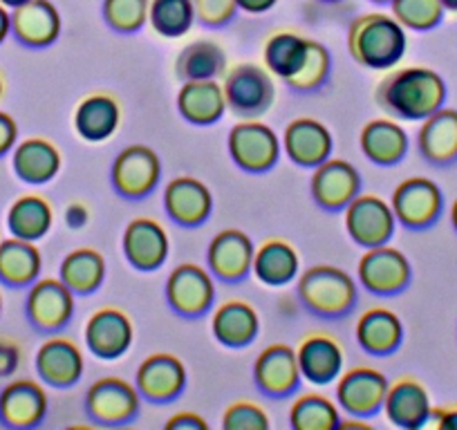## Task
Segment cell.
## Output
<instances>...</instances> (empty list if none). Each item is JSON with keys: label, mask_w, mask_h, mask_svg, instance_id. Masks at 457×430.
Here are the masks:
<instances>
[{"label": "cell", "mask_w": 457, "mask_h": 430, "mask_svg": "<svg viewBox=\"0 0 457 430\" xmlns=\"http://www.w3.org/2000/svg\"><path fill=\"white\" fill-rule=\"evenodd\" d=\"M446 101V83L435 70L403 68L390 72L377 87V103L399 120H426Z\"/></svg>", "instance_id": "6da1fadb"}, {"label": "cell", "mask_w": 457, "mask_h": 430, "mask_svg": "<svg viewBox=\"0 0 457 430\" xmlns=\"http://www.w3.org/2000/svg\"><path fill=\"white\" fill-rule=\"evenodd\" d=\"M408 38L403 25L386 14H366L350 25L348 47L363 68L388 70L402 61Z\"/></svg>", "instance_id": "7a4b0ae2"}, {"label": "cell", "mask_w": 457, "mask_h": 430, "mask_svg": "<svg viewBox=\"0 0 457 430\" xmlns=\"http://www.w3.org/2000/svg\"><path fill=\"white\" fill-rule=\"evenodd\" d=\"M298 296L320 316H341L357 301L353 276L338 267L316 265L298 280Z\"/></svg>", "instance_id": "3957f363"}, {"label": "cell", "mask_w": 457, "mask_h": 430, "mask_svg": "<svg viewBox=\"0 0 457 430\" xmlns=\"http://www.w3.org/2000/svg\"><path fill=\"white\" fill-rule=\"evenodd\" d=\"M224 99L231 112L243 117H258L274 103V81L270 72L252 63L236 65L224 77Z\"/></svg>", "instance_id": "277c9868"}, {"label": "cell", "mask_w": 457, "mask_h": 430, "mask_svg": "<svg viewBox=\"0 0 457 430\" xmlns=\"http://www.w3.org/2000/svg\"><path fill=\"white\" fill-rule=\"evenodd\" d=\"M228 153L240 169L262 173L278 161L280 142L270 126L261 121H240L228 133Z\"/></svg>", "instance_id": "5b68a950"}, {"label": "cell", "mask_w": 457, "mask_h": 430, "mask_svg": "<svg viewBox=\"0 0 457 430\" xmlns=\"http://www.w3.org/2000/svg\"><path fill=\"white\" fill-rule=\"evenodd\" d=\"M395 211L379 195H357L345 209V229L354 243L379 247L393 238Z\"/></svg>", "instance_id": "8992f818"}, {"label": "cell", "mask_w": 457, "mask_h": 430, "mask_svg": "<svg viewBox=\"0 0 457 430\" xmlns=\"http://www.w3.org/2000/svg\"><path fill=\"white\" fill-rule=\"evenodd\" d=\"M72 289L56 278L34 280L29 287L28 301H25V311L34 327L43 332H54L63 327L74 311Z\"/></svg>", "instance_id": "52a82bcc"}, {"label": "cell", "mask_w": 457, "mask_h": 430, "mask_svg": "<svg viewBox=\"0 0 457 430\" xmlns=\"http://www.w3.org/2000/svg\"><path fill=\"white\" fill-rule=\"evenodd\" d=\"M442 191L426 178H411L399 184L393 193V211L402 225L424 229L433 225L442 211Z\"/></svg>", "instance_id": "ba28073f"}, {"label": "cell", "mask_w": 457, "mask_h": 430, "mask_svg": "<svg viewBox=\"0 0 457 430\" xmlns=\"http://www.w3.org/2000/svg\"><path fill=\"white\" fill-rule=\"evenodd\" d=\"M86 408L99 424H124L139 410V390L129 381L105 376L95 381L86 394Z\"/></svg>", "instance_id": "9c48e42d"}, {"label": "cell", "mask_w": 457, "mask_h": 430, "mask_svg": "<svg viewBox=\"0 0 457 430\" xmlns=\"http://www.w3.org/2000/svg\"><path fill=\"white\" fill-rule=\"evenodd\" d=\"M359 280L375 294H397L411 280V262L399 249L368 247L359 260Z\"/></svg>", "instance_id": "30bf717a"}, {"label": "cell", "mask_w": 457, "mask_h": 430, "mask_svg": "<svg viewBox=\"0 0 457 430\" xmlns=\"http://www.w3.org/2000/svg\"><path fill=\"white\" fill-rule=\"evenodd\" d=\"M162 164L148 146H130L121 151L112 166L114 188L126 197H144L160 182Z\"/></svg>", "instance_id": "8fae6325"}, {"label": "cell", "mask_w": 457, "mask_h": 430, "mask_svg": "<svg viewBox=\"0 0 457 430\" xmlns=\"http://www.w3.org/2000/svg\"><path fill=\"white\" fill-rule=\"evenodd\" d=\"M388 393V379L375 368H354L341 376L337 385V399L353 417L375 415L384 406Z\"/></svg>", "instance_id": "7c38bea8"}, {"label": "cell", "mask_w": 457, "mask_h": 430, "mask_svg": "<svg viewBox=\"0 0 457 430\" xmlns=\"http://www.w3.org/2000/svg\"><path fill=\"white\" fill-rule=\"evenodd\" d=\"M166 296L170 307L184 316H200L211 307L215 296V285L211 274L193 262H184L166 283Z\"/></svg>", "instance_id": "4fadbf2b"}, {"label": "cell", "mask_w": 457, "mask_h": 430, "mask_svg": "<svg viewBox=\"0 0 457 430\" xmlns=\"http://www.w3.org/2000/svg\"><path fill=\"white\" fill-rule=\"evenodd\" d=\"M47 412V394L32 379H16L0 390V421L10 428H34Z\"/></svg>", "instance_id": "5bb4252c"}, {"label": "cell", "mask_w": 457, "mask_h": 430, "mask_svg": "<svg viewBox=\"0 0 457 430\" xmlns=\"http://www.w3.org/2000/svg\"><path fill=\"white\" fill-rule=\"evenodd\" d=\"M86 343L99 359H117L133 343V323L121 310L104 307L86 323Z\"/></svg>", "instance_id": "9a60e30c"}, {"label": "cell", "mask_w": 457, "mask_h": 430, "mask_svg": "<svg viewBox=\"0 0 457 430\" xmlns=\"http://www.w3.org/2000/svg\"><path fill=\"white\" fill-rule=\"evenodd\" d=\"M381 408L390 424L406 430L421 428L428 424L430 415H433L428 390L415 379H399L397 384L388 385Z\"/></svg>", "instance_id": "2e32d148"}, {"label": "cell", "mask_w": 457, "mask_h": 430, "mask_svg": "<svg viewBox=\"0 0 457 430\" xmlns=\"http://www.w3.org/2000/svg\"><path fill=\"white\" fill-rule=\"evenodd\" d=\"M361 179L345 160H325L312 175V195L325 209H343L357 197Z\"/></svg>", "instance_id": "e0dca14e"}, {"label": "cell", "mask_w": 457, "mask_h": 430, "mask_svg": "<svg viewBox=\"0 0 457 430\" xmlns=\"http://www.w3.org/2000/svg\"><path fill=\"white\" fill-rule=\"evenodd\" d=\"M253 376H256L258 388L271 397H285V394L294 393L301 381L296 352L283 343L270 345L258 354Z\"/></svg>", "instance_id": "ac0fdd59"}, {"label": "cell", "mask_w": 457, "mask_h": 430, "mask_svg": "<svg viewBox=\"0 0 457 430\" xmlns=\"http://www.w3.org/2000/svg\"><path fill=\"white\" fill-rule=\"evenodd\" d=\"M12 32L23 45L46 47L61 32V16L50 0H28L12 12Z\"/></svg>", "instance_id": "d6986e66"}, {"label": "cell", "mask_w": 457, "mask_h": 430, "mask_svg": "<svg viewBox=\"0 0 457 430\" xmlns=\"http://www.w3.org/2000/svg\"><path fill=\"white\" fill-rule=\"evenodd\" d=\"M37 372L46 384L68 388L83 375V354L72 339L54 336L37 352Z\"/></svg>", "instance_id": "ffe728a7"}, {"label": "cell", "mask_w": 457, "mask_h": 430, "mask_svg": "<svg viewBox=\"0 0 457 430\" xmlns=\"http://www.w3.org/2000/svg\"><path fill=\"white\" fill-rule=\"evenodd\" d=\"M124 252L130 265L137 269H157L169 256V236L160 222L151 218H137L126 227Z\"/></svg>", "instance_id": "44dd1931"}, {"label": "cell", "mask_w": 457, "mask_h": 430, "mask_svg": "<svg viewBox=\"0 0 457 430\" xmlns=\"http://www.w3.org/2000/svg\"><path fill=\"white\" fill-rule=\"evenodd\" d=\"M187 385V370L173 354H151L137 370V390L153 401L175 399Z\"/></svg>", "instance_id": "7402d4cb"}, {"label": "cell", "mask_w": 457, "mask_h": 430, "mask_svg": "<svg viewBox=\"0 0 457 430\" xmlns=\"http://www.w3.org/2000/svg\"><path fill=\"white\" fill-rule=\"evenodd\" d=\"M252 240L243 231L227 229L220 231L209 244V267L218 278L222 280H240L247 276L253 262Z\"/></svg>", "instance_id": "603a6c76"}, {"label": "cell", "mask_w": 457, "mask_h": 430, "mask_svg": "<svg viewBox=\"0 0 457 430\" xmlns=\"http://www.w3.org/2000/svg\"><path fill=\"white\" fill-rule=\"evenodd\" d=\"M283 146L294 164L319 166L332 153V135L320 121L301 117L285 128Z\"/></svg>", "instance_id": "cb8c5ba5"}, {"label": "cell", "mask_w": 457, "mask_h": 430, "mask_svg": "<svg viewBox=\"0 0 457 430\" xmlns=\"http://www.w3.org/2000/svg\"><path fill=\"white\" fill-rule=\"evenodd\" d=\"M164 204L175 222L184 227H195L209 218L213 209V197L200 179L178 178L166 186Z\"/></svg>", "instance_id": "d4e9b609"}, {"label": "cell", "mask_w": 457, "mask_h": 430, "mask_svg": "<svg viewBox=\"0 0 457 430\" xmlns=\"http://www.w3.org/2000/svg\"><path fill=\"white\" fill-rule=\"evenodd\" d=\"M301 376L316 385L332 384L343 370V350L337 339L325 335H312L296 352Z\"/></svg>", "instance_id": "484cf974"}, {"label": "cell", "mask_w": 457, "mask_h": 430, "mask_svg": "<svg viewBox=\"0 0 457 430\" xmlns=\"http://www.w3.org/2000/svg\"><path fill=\"white\" fill-rule=\"evenodd\" d=\"M421 155L433 164H451L457 160V111L439 108L424 120L420 128Z\"/></svg>", "instance_id": "4316f807"}, {"label": "cell", "mask_w": 457, "mask_h": 430, "mask_svg": "<svg viewBox=\"0 0 457 430\" xmlns=\"http://www.w3.org/2000/svg\"><path fill=\"white\" fill-rule=\"evenodd\" d=\"M178 108L191 124L209 126L227 111L224 90L215 79L209 81H187L178 95Z\"/></svg>", "instance_id": "83f0119b"}, {"label": "cell", "mask_w": 457, "mask_h": 430, "mask_svg": "<svg viewBox=\"0 0 457 430\" xmlns=\"http://www.w3.org/2000/svg\"><path fill=\"white\" fill-rule=\"evenodd\" d=\"M43 267L41 252L32 240L12 238L0 243V283L7 287H28L38 278Z\"/></svg>", "instance_id": "f1b7e54d"}, {"label": "cell", "mask_w": 457, "mask_h": 430, "mask_svg": "<svg viewBox=\"0 0 457 430\" xmlns=\"http://www.w3.org/2000/svg\"><path fill=\"white\" fill-rule=\"evenodd\" d=\"M213 336L228 348H243L258 335V314L249 302L228 301L215 310L211 320Z\"/></svg>", "instance_id": "f546056e"}, {"label": "cell", "mask_w": 457, "mask_h": 430, "mask_svg": "<svg viewBox=\"0 0 457 430\" xmlns=\"http://www.w3.org/2000/svg\"><path fill=\"white\" fill-rule=\"evenodd\" d=\"M14 173L28 184H46L54 179L61 169V153L47 139L32 137L14 148Z\"/></svg>", "instance_id": "4dcf8cb0"}, {"label": "cell", "mask_w": 457, "mask_h": 430, "mask_svg": "<svg viewBox=\"0 0 457 430\" xmlns=\"http://www.w3.org/2000/svg\"><path fill=\"white\" fill-rule=\"evenodd\" d=\"M120 103L108 95H92L79 103L74 112V128L86 142H104L120 128Z\"/></svg>", "instance_id": "1f68e13d"}, {"label": "cell", "mask_w": 457, "mask_h": 430, "mask_svg": "<svg viewBox=\"0 0 457 430\" xmlns=\"http://www.w3.org/2000/svg\"><path fill=\"white\" fill-rule=\"evenodd\" d=\"M403 339L402 320L395 311L384 307H372L359 318L357 341L366 352L388 354L399 348Z\"/></svg>", "instance_id": "d6a6232c"}, {"label": "cell", "mask_w": 457, "mask_h": 430, "mask_svg": "<svg viewBox=\"0 0 457 430\" xmlns=\"http://www.w3.org/2000/svg\"><path fill=\"white\" fill-rule=\"evenodd\" d=\"M361 148L368 160L381 166H393L406 155L408 135L397 121L377 120L361 130Z\"/></svg>", "instance_id": "836d02e7"}, {"label": "cell", "mask_w": 457, "mask_h": 430, "mask_svg": "<svg viewBox=\"0 0 457 430\" xmlns=\"http://www.w3.org/2000/svg\"><path fill=\"white\" fill-rule=\"evenodd\" d=\"M298 265H301V260H298V253L292 244L285 243V240H270L253 253L252 269L258 276V280L271 285V287H280V285H287L289 280L296 278Z\"/></svg>", "instance_id": "e575fe53"}, {"label": "cell", "mask_w": 457, "mask_h": 430, "mask_svg": "<svg viewBox=\"0 0 457 430\" xmlns=\"http://www.w3.org/2000/svg\"><path fill=\"white\" fill-rule=\"evenodd\" d=\"M54 213L46 197L41 195H23L14 200V204L7 211V227L10 234L23 240H41L50 231Z\"/></svg>", "instance_id": "d590c367"}, {"label": "cell", "mask_w": 457, "mask_h": 430, "mask_svg": "<svg viewBox=\"0 0 457 430\" xmlns=\"http://www.w3.org/2000/svg\"><path fill=\"white\" fill-rule=\"evenodd\" d=\"M105 262L95 249H74L61 262V280L77 294H90L104 283Z\"/></svg>", "instance_id": "8d00e7d4"}, {"label": "cell", "mask_w": 457, "mask_h": 430, "mask_svg": "<svg viewBox=\"0 0 457 430\" xmlns=\"http://www.w3.org/2000/svg\"><path fill=\"white\" fill-rule=\"evenodd\" d=\"M227 68V59L218 43L195 41L182 50L178 59V74L184 81H209L218 79Z\"/></svg>", "instance_id": "74e56055"}, {"label": "cell", "mask_w": 457, "mask_h": 430, "mask_svg": "<svg viewBox=\"0 0 457 430\" xmlns=\"http://www.w3.org/2000/svg\"><path fill=\"white\" fill-rule=\"evenodd\" d=\"M307 43H310L307 38L292 32L274 34L265 45L267 70L283 79V81L292 79L305 63Z\"/></svg>", "instance_id": "f35d334b"}, {"label": "cell", "mask_w": 457, "mask_h": 430, "mask_svg": "<svg viewBox=\"0 0 457 430\" xmlns=\"http://www.w3.org/2000/svg\"><path fill=\"white\" fill-rule=\"evenodd\" d=\"M289 424L294 430H332L338 426V410L323 394L307 393L294 401Z\"/></svg>", "instance_id": "ab89813d"}, {"label": "cell", "mask_w": 457, "mask_h": 430, "mask_svg": "<svg viewBox=\"0 0 457 430\" xmlns=\"http://www.w3.org/2000/svg\"><path fill=\"white\" fill-rule=\"evenodd\" d=\"M148 19L162 37H184L193 28L195 7L193 0H153L148 7Z\"/></svg>", "instance_id": "60d3db41"}, {"label": "cell", "mask_w": 457, "mask_h": 430, "mask_svg": "<svg viewBox=\"0 0 457 430\" xmlns=\"http://www.w3.org/2000/svg\"><path fill=\"white\" fill-rule=\"evenodd\" d=\"M393 14L403 28L430 29L442 21V0H393Z\"/></svg>", "instance_id": "b9f144b4"}, {"label": "cell", "mask_w": 457, "mask_h": 430, "mask_svg": "<svg viewBox=\"0 0 457 430\" xmlns=\"http://www.w3.org/2000/svg\"><path fill=\"white\" fill-rule=\"evenodd\" d=\"M328 74H329V52L325 50L320 43L310 41L307 43L305 63H303V68L285 83H287L289 87H294V90L307 92L319 87L320 83L328 79Z\"/></svg>", "instance_id": "7bdbcfd3"}, {"label": "cell", "mask_w": 457, "mask_h": 430, "mask_svg": "<svg viewBox=\"0 0 457 430\" xmlns=\"http://www.w3.org/2000/svg\"><path fill=\"white\" fill-rule=\"evenodd\" d=\"M148 0H105L104 16L117 32H135L148 19Z\"/></svg>", "instance_id": "ee69618b"}, {"label": "cell", "mask_w": 457, "mask_h": 430, "mask_svg": "<svg viewBox=\"0 0 457 430\" xmlns=\"http://www.w3.org/2000/svg\"><path fill=\"white\" fill-rule=\"evenodd\" d=\"M224 430H267L270 417L261 406L252 401H238L228 406L222 419Z\"/></svg>", "instance_id": "f6af8a7d"}, {"label": "cell", "mask_w": 457, "mask_h": 430, "mask_svg": "<svg viewBox=\"0 0 457 430\" xmlns=\"http://www.w3.org/2000/svg\"><path fill=\"white\" fill-rule=\"evenodd\" d=\"M193 7L204 25H224L234 19L238 0H193Z\"/></svg>", "instance_id": "bcb514c9"}, {"label": "cell", "mask_w": 457, "mask_h": 430, "mask_svg": "<svg viewBox=\"0 0 457 430\" xmlns=\"http://www.w3.org/2000/svg\"><path fill=\"white\" fill-rule=\"evenodd\" d=\"M21 366V348L16 341L0 339V379L16 375Z\"/></svg>", "instance_id": "7dc6e473"}, {"label": "cell", "mask_w": 457, "mask_h": 430, "mask_svg": "<svg viewBox=\"0 0 457 430\" xmlns=\"http://www.w3.org/2000/svg\"><path fill=\"white\" fill-rule=\"evenodd\" d=\"M16 139H19V126H16L14 117L0 111V157L14 148Z\"/></svg>", "instance_id": "c3c4849f"}, {"label": "cell", "mask_w": 457, "mask_h": 430, "mask_svg": "<svg viewBox=\"0 0 457 430\" xmlns=\"http://www.w3.org/2000/svg\"><path fill=\"white\" fill-rule=\"evenodd\" d=\"M166 428L169 430H204L206 421L202 419V417L193 415V412H179V415H175L173 419H169Z\"/></svg>", "instance_id": "681fc988"}, {"label": "cell", "mask_w": 457, "mask_h": 430, "mask_svg": "<svg viewBox=\"0 0 457 430\" xmlns=\"http://www.w3.org/2000/svg\"><path fill=\"white\" fill-rule=\"evenodd\" d=\"M87 220H90V213H87V206H83L81 202H74L65 209V222L72 229H81V227L87 225Z\"/></svg>", "instance_id": "f907efd6"}, {"label": "cell", "mask_w": 457, "mask_h": 430, "mask_svg": "<svg viewBox=\"0 0 457 430\" xmlns=\"http://www.w3.org/2000/svg\"><path fill=\"white\" fill-rule=\"evenodd\" d=\"M437 412V428L442 430H457V408H446Z\"/></svg>", "instance_id": "816d5d0a"}, {"label": "cell", "mask_w": 457, "mask_h": 430, "mask_svg": "<svg viewBox=\"0 0 457 430\" xmlns=\"http://www.w3.org/2000/svg\"><path fill=\"white\" fill-rule=\"evenodd\" d=\"M274 5L276 0H238V7H243L245 12H252V14H261Z\"/></svg>", "instance_id": "f5cc1de1"}, {"label": "cell", "mask_w": 457, "mask_h": 430, "mask_svg": "<svg viewBox=\"0 0 457 430\" xmlns=\"http://www.w3.org/2000/svg\"><path fill=\"white\" fill-rule=\"evenodd\" d=\"M12 32V14L7 12V7L0 3V43L5 41Z\"/></svg>", "instance_id": "db71d44e"}, {"label": "cell", "mask_w": 457, "mask_h": 430, "mask_svg": "<svg viewBox=\"0 0 457 430\" xmlns=\"http://www.w3.org/2000/svg\"><path fill=\"white\" fill-rule=\"evenodd\" d=\"M0 3H3V5H5V7H12V10H14V7H19V5H23V3H28V0H0Z\"/></svg>", "instance_id": "11a10c76"}, {"label": "cell", "mask_w": 457, "mask_h": 430, "mask_svg": "<svg viewBox=\"0 0 457 430\" xmlns=\"http://www.w3.org/2000/svg\"><path fill=\"white\" fill-rule=\"evenodd\" d=\"M444 10H451V12H457V0H442Z\"/></svg>", "instance_id": "9f6ffc18"}, {"label": "cell", "mask_w": 457, "mask_h": 430, "mask_svg": "<svg viewBox=\"0 0 457 430\" xmlns=\"http://www.w3.org/2000/svg\"><path fill=\"white\" fill-rule=\"evenodd\" d=\"M451 222L457 231V200H455V204H453V211H451Z\"/></svg>", "instance_id": "6f0895ef"}, {"label": "cell", "mask_w": 457, "mask_h": 430, "mask_svg": "<svg viewBox=\"0 0 457 430\" xmlns=\"http://www.w3.org/2000/svg\"><path fill=\"white\" fill-rule=\"evenodd\" d=\"M3 95H5V83H3V77H0V99H3Z\"/></svg>", "instance_id": "680465c9"}, {"label": "cell", "mask_w": 457, "mask_h": 430, "mask_svg": "<svg viewBox=\"0 0 457 430\" xmlns=\"http://www.w3.org/2000/svg\"><path fill=\"white\" fill-rule=\"evenodd\" d=\"M0 311H3V292H0Z\"/></svg>", "instance_id": "91938a15"}, {"label": "cell", "mask_w": 457, "mask_h": 430, "mask_svg": "<svg viewBox=\"0 0 457 430\" xmlns=\"http://www.w3.org/2000/svg\"><path fill=\"white\" fill-rule=\"evenodd\" d=\"M375 3H393V0H375Z\"/></svg>", "instance_id": "94428289"}]
</instances>
